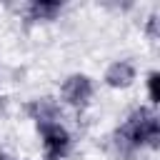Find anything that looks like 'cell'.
<instances>
[{
	"label": "cell",
	"mask_w": 160,
	"mask_h": 160,
	"mask_svg": "<svg viewBox=\"0 0 160 160\" xmlns=\"http://www.w3.org/2000/svg\"><path fill=\"white\" fill-rule=\"evenodd\" d=\"M112 150L122 160H132L142 150H158L160 148V115L158 108L138 105L132 108L125 120L112 130Z\"/></svg>",
	"instance_id": "cell-1"
},
{
	"label": "cell",
	"mask_w": 160,
	"mask_h": 160,
	"mask_svg": "<svg viewBox=\"0 0 160 160\" xmlns=\"http://www.w3.org/2000/svg\"><path fill=\"white\" fill-rule=\"evenodd\" d=\"M95 78L88 72H70L62 78L60 82V92H58V102L72 110H85L92 105L95 100Z\"/></svg>",
	"instance_id": "cell-2"
},
{
	"label": "cell",
	"mask_w": 160,
	"mask_h": 160,
	"mask_svg": "<svg viewBox=\"0 0 160 160\" xmlns=\"http://www.w3.org/2000/svg\"><path fill=\"white\" fill-rule=\"evenodd\" d=\"M38 138H40V150L45 160H65L72 150V132L62 120H50V122H38Z\"/></svg>",
	"instance_id": "cell-3"
},
{
	"label": "cell",
	"mask_w": 160,
	"mask_h": 160,
	"mask_svg": "<svg viewBox=\"0 0 160 160\" xmlns=\"http://www.w3.org/2000/svg\"><path fill=\"white\" fill-rule=\"evenodd\" d=\"M135 80H138V65L130 58L112 60L102 72V85L110 90H128L135 85Z\"/></svg>",
	"instance_id": "cell-4"
},
{
	"label": "cell",
	"mask_w": 160,
	"mask_h": 160,
	"mask_svg": "<svg viewBox=\"0 0 160 160\" xmlns=\"http://www.w3.org/2000/svg\"><path fill=\"white\" fill-rule=\"evenodd\" d=\"M25 112L35 125L50 122V120H62V105L55 98H32V100H28Z\"/></svg>",
	"instance_id": "cell-5"
},
{
	"label": "cell",
	"mask_w": 160,
	"mask_h": 160,
	"mask_svg": "<svg viewBox=\"0 0 160 160\" xmlns=\"http://www.w3.org/2000/svg\"><path fill=\"white\" fill-rule=\"evenodd\" d=\"M62 10H65V5L58 0H30L22 8V15L30 22H52L62 15Z\"/></svg>",
	"instance_id": "cell-6"
},
{
	"label": "cell",
	"mask_w": 160,
	"mask_h": 160,
	"mask_svg": "<svg viewBox=\"0 0 160 160\" xmlns=\"http://www.w3.org/2000/svg\"><path fill=\"white\" fill-rule=\"evenodd\" d=\"M142 82H145L148 105H150V108H158V102H160V90H158V85H160V72H158V70H150Z\"/></svg>",
	"instance_id": "cell-7"
},
{
	"label": "cell",
	"mask_w": 160,
	"mask_h": 160,
	"mask_svg": "<svg viewBox=\"0 0 160 160\" xmlns=\"http://www.w3.org/2000/svg\"><path fill=\"white\" fill-rule=\"evenodd\" d=\"M158 12H150L148 15V20H145V32H148V38L150 40H158L160 38V28H158Z\"/></svg>",
	"instance_id": "cell-8"
},
{
	"label": "cell",
	"mask_w": 160,
	"mask_h": 160,
	"mask_svg": "<svg viewBox=\"0 0 160 160\" xmlns=\"http://www.w3.org/2000/svg\"><path fill=\"white\" fill-rule=\"evenodd\" d=\"M0 160H20V158H15V155H8V152H0Z\"/></svg>",
	"instance_id": "cell-9"
}]
</instances>
